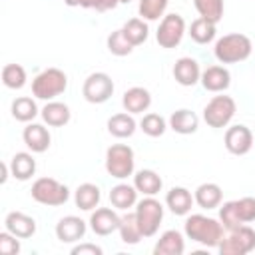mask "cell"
Wrapping results in <instances>:
<instances>
[{"instance_id": "35", "label": "cell", "mask_w": 255, "mask_h": 255, "mask_svg": "<svg viewBox=\"0 0 255 255\" xmlns=\"http://www.w3.org/2000/svg\"><path fill=\"white\" fill-rule=\"evenodd\" d=\"M219 221H221L223 229H227V231H233V229L245 225L243 219H241V215H239V209H237V203L235 201H225L219 207Z\"/></svg>"}, {"instance_id": "16", "label": "cell", "mask_w": 255, "mask_h": 255, "mask_svg": "<svg viewBox=\"0 0 255 255\" xmlns=\"http://www.w3.org/2000/svg\"><path fill=\"white\" fill-rule=\"evenodd\" d=\"M22 139L28 145V149H32V153H44L52 141L50 131L42 124H28L22 131Z\"/></svg>"}, {"instance_id": "42", "label": "cell", "mask_w": 255, "mask_h": 255, "mask_svg": "<svg viewBox=\"0 0 255 255\" xmlns=\"http://www.w3.org/2000/svg\"><path fill=\"white\" fill-rule=\"evenodd\" d=\"M104 249L96 243H80L76 247H72V255H102Z\"/></svg>"}, {"instance_id": "26", "label": "cell", "mask_w": 255, "mask_h": 255, "mask_svg": "<svg viewBox=\"0 0 255 255\" xmlns=\"http://www.w3.org/2000/svg\"><path fill=\"white\" fill-rule=\"evenodd\" d=\"M42 120L48 124V126H52V128H62V126H66L68 122H70V108L66 106V104H62V102H48L44 108H42Z\"/></svg>"}, {"instance_id": "40", "label": "cell", "mask_w": 255, "mask_h": 255, "mask_svg": "<svg viewBox=\"0 0 255 255\" xmlns=\"http://www.w3.org/2000/svg\"><path fill=\"white\" fill-rule=\"evenodd\" d=\"M20 237L12 235L10 231L0 233V253L2 255H18L20 253Z\"/></svg>"}, {"instance_id": "44", "label": "cell", "mask_w": 255, "mask_h": 255, "mask_svg": "<svg viewBox=\"0 0 255 255\" xmlns=\"http://www.w3.org/2000/svg\"><path fill=\"white\" fill-rule=\"evenodd\" d=\"M131 0H120V4H129Z\"/></svg>"}, {"instance_id": "8", "label": "cell", "mask_w": 255, "mask_h": 255, "mask_svg": "<svg viewBox=\"0 0 255 255\" xmlns=\"http://www.w3.org/2000/svg\"><path fill=\"white\" fill-rule=\"evenodd\" d=\"M217 249L221 255H247V253H251L255 249V229L249 225H241V227L229 231V235L221 239Z\"/></svg>"}, {"instance_id": "36", "label": "cell", "mask_w": 255, "mask_h": 255, "mask_svg": "<svg viewBox=\"0 0 255 255\" xmlns=\"http://www.w3.org/2000/svg\"><path fill=\"white\" fill-rule=\"evenodd\" d=\"M167 4H169V0H139L137 12L143 20L153 22V20H159V18L165 16Z\"/></svg>"}, {"instance_id": "1", "label": "cell", "mask_w": 255, "mask_h": 255, "mask_svg": "<svg viewBox=\"0 0 255 255\" xmlns=\"http://www.w3.org/2000/svg\"><path fill=\"white\" fill-rule=\"evenodd\" d=\"M183 231L191 241H195L203 247H219V243L223 239L221 221H217L213 217H207V215H201V213L189 215L185 219Z\"/></svg>"}, {"instance_id": "27", "label": "cell", "mask_w": 255, "mask_h": 255, "mask_svg": "<svg viewBox=\"0 0 255 255\" xmlns=\"http://www.w3.org/2000/svg\"><path fill=\"white\" fill-rule=\"evenodd\" d=\"M102 199V193H100V187L94 185V183H82L78 185L76 193H74V201L76 205L82 209V211H92L98 207Z\"/></svg>"}, {"instance_id": "17", "label": "cell", "mask_w": 255, "mask_h": 255, "mask_svg": "<svg viewBox=\"0 0 255 255\" xmlns=\"http://www.w3.org/2000/svg\"><path fill=\"white\" fill-rule=\"evenodd\" d=\"M6 231H10L12 235L20 237V239H28L36 233V221L34 217L22 213V211H10L4 219Z\"/></svg>"}, {"instance_id": "3", "label": "cell", "mask_w": 255, "mask_h": 255, "mask_svg": "<svg viewBox=\"0 0 255 255\" xmlns=\"http://www.w3.org/2000/svg\"><path fill=\"white\" fill-rule=\"evenodd\" d=\"M68 88V76L60 68H46L32 80V94L38 100L52 102Z\"/></svg>"}, {"instance_id": "22", "label": "cell", "mask_w": 255, "mask_h": 255, "mask_svg": "<svg viewBox=\"0 0 255 255\" xmlns=\"http://www.w3.org/2000/svg\"><path fill=\"white\" fill-rule=\"evenodd\" d=\"M133 187L141 195H157L163 187V179L153 169H139L133 175Z\"/></svg>"}, {"instance_id": "38", "label": "cell", "mask_w": 255, "mask_h": 255, "mask_svg": "<svg viewBox=\"0 0 255 255\" xmlns=\"http://www.w3.org/2000/svg\"><path fill=\"white\" fill-rule=\"evenodd\" d=\"M139 129L149 137H159L167 129V124L159 114H145L139 122Z\"/></svg>"}, {"instance_id": "6", "label": "cell", "mask_w": 255, "mask_h": 255, "mask_svg": "<svg viewBox=\"0 0 255 255\" xmlns=\"http://www.w3.org/2000/svg\"><path fill=\"white\" fill-rule=\"evenodd\" d=\"M32 199L42 203V205H48V207H58V205H64L68 199H70V189L60 183L58 179L54 177H40L34 181L32 189Z\"/></svg>"}, {"instance_id": "43", "label": "cell", "mask_w": 255, "mask_h": 255, "mask_svg": "<svg viewBox=\"0 0 255 255\" xmlns=\"http://www.w3.org/2000/svg\"><path fill=\"white\" fill-rule=\"evenodd\" d=\"M8 173H12V171H10V163H2V177H0V183H6Z\"/></svg>"}, {"instance_id": "29", "label": "cell", "mask_w": 255, "mask_h": 255, "mask_svg": "<svg viewBox=\"0 0 255 255\" xmlns=\"http://www.w3.org/2000/svg\"><path fill=\"white\" fill-rule=\"evenodd\" d=\"M120 237L126 245H135L139 243V239L143 237L141 231H139V225H137V219H135V213H126L122 215V221H120Z\"/></svg>"}, {"instance_id": "7", "label": "cell", "mask_w": 255, "mask_h": 255, "mask_svg": "<svg viewBox=\"0 0 255 255\" xmlns=\"http://www.w3.org/2000/svg\"><path fill=\"white\" fill-rule=\"evenodd\" d=\"M237 104L231 96H213L203 108V120L209 128H225L233 120Z\"/></svg>"}, {"instance_id": "31", "label": "cell", "mask_w": 255, "mask_h": 255, "mask_svg": "<svg viewBox=\"0 0 255 255\" xmlns=\"http://www.w3.org/2000/svg\"><path fill=\"white\" fill-rule=\"evenodd\" d=\"M36 116H38V106H36V102H34L32 98L20 96V98H16V100L12 102V118H14V120L28 124V122H32Z\"/></svg>"}, {"instance_id": "37", "label": "cell", "mask_w": 255, "mask_h": 255, "mask_svg": "<svg viewBox=\"0 0 255 255\" xmlns=\"http://www.w3.org/2000/svg\"><path fill=\"white\" fill-rule=\"evenodd\" d=\"M133 48H135V46L126 38V34H124L122 28L116 30V32H112V34L108 36V50H110V54H114V56H128V54H131Z\"/></svg>"}, {"instance_id": "12", "label": "cell", "mask_w": 255, "mask_h": 255, "mask_svg": "<svg viewBox=\"0 0 255 255\" xmlns=\"http://www.w3.org/2000/svg\"><path fill=\"white\" fill-rule=\"evenodd\" d=\"M120 221H122V217L114 209H110V207H98L90 215V227H92V231L96 235H102V237L118 231Z\"/></svg>"}, {"instance_id": "32", "label": "cell", "mask_w": 255, "mask_h": 255, "mask_svg": "<svg viewBox=\"0 0 255 255\" xmlns=\"http://www.w3.org/2000/svg\"><path fill=\"white\" fill-rule=\"evenodd\" d=\"M122 30H124L126 38H128L133 46L143 44V42L147 40V36H149V28H147V24L143 22V18H129V20L124 24Z\"/></svg>"}, {"instance_id": "18", "label": "cell", "mask_w": 255, "mask_h": 255, "mask_svg": "<svg viewBox=\"0 0 255 255\" xmlns=\"http://www.w3.org/2000/svg\"><path fill=\"white\" fill-rule=\"evenodd\" d=\"M122 106L128 114H143L149 106H151V94L141 88V86H133L129 90L124 92V98H122Z\"/></svg>"}, {"instance_id": "34", "label": "cell", "mask_w": 255, "mask_h": 255, "mask_svg": "<svg viewBox=\"0 0 255 255\" xmlns=\"http://www.w3.org/2000/svg\"><path fill=\"white\" fill-rule=\"evenodd\" d=\"M2 84L10 90H20L26 84V70L20 64H6L2 68Z\"/></svg>"}, {"instance_id": "5", "label": "cell", "mask_w": 255, "mask_h": 255, "mask_svg": "<svg viewBox=\"0 0 255 255\" xmlns=\"http://www.w3.org/2000/svg\"><path fill=\"white\" fill-rule=\"evenodd\" d=\"M135 157L133 149L126 143H114L106 151V171L116 179H126L133 175Z\"/></svg>"}, {"instance_id": "24", "label": "cell", "mask_w": 255, "mask_h": 255, "mask_svg": "<svg viewBox=\"0 0 255 255\" xmlns=\"http://www.w3.org/2000/svg\"><path fill=\"white\" fill-rule=\"evenodd\" d=\"M193 197H195V203H197L201 209H215V207L221 205L223 191H221V187H219L217 183H211V181H209V183H201V185L195 189Z\"/></svg>"}, {"instance_id": "15", "label": "cell", "mask_w": 255, "mask_h": 255, "mask_svg": "<svg viewBox=\"0 0 255 255\" xmlns=\"http://www.w3.org/2000/svg\"><path fill=\"white\" fill-rule=\"evenodd\" d=\"M201 86L207 90V92H225L231 84V74L227 68L223 66H209L201 72Z\"/></svg>"}, {"instance_id": "41", "label": "cell", "mask_w": 255, "mask_h": 255, "mask_svg": "<svg viewBox=\"0 0 255 255\" xmlns=\"http://www.w3.org/2000/svg\"><path fill=\"white\" fill-rule=\"evenodd\" d=\"M235 203L245 225L255 221V197H241V199H235Z\"/></svg>"}, {"instance_id": "13", "label": "cell", "mask_w": 255, "mask_h": 255, "mask_svg": "<svg viewBox=\"0 0 255 255\" xmlns=\"http://www.w3.org/2000/svg\"><path fill=\"white\" fill-rule=\"evenodd\" d=\"M86 235V221L76 215H66L56 223V237L62 243H76Z\"/></svg>"}, {"instance_id": "20", "label": "cell", "mask_w": 255, "mask_h": 255, "mask_svg": "<svg viewBox=\"0 0 255 255\" xmlns=\"http://www.w3.org/2000/svg\"><path fill=\"white\" fill-rule=\"evenodd\" d=\"M193 201H195V197L185 187H171L165 195V205L169 207V211L173 215H187L191 211Z\"/></svg>"}, {"instance_id": "11", "label": "cell", "mask_w": 255, "mask_h": 255, "mask_svg": "<svg viewBox=\"0 0 255 255\" xmlns=\"http://www.w3.org/2000/svg\"><path fill=\"white\" fill-rule=\"evenodd\" d=\"M225 147L233 155L249 153L251 147H253V131L243 124L227 128V131H225Z\"/></svg>"}, {"instance_id": "28", "label": "cell", "mask_w": 255, "mask_h": 255, "mask_svg": "<svg viewBox=\"0 0 255 255\" xmlns=\"http://www.w3.org/2000/svg\"><path fill=\"white\" fill-rule=\"evenodd\" d=\"M135 120L131 114H114L110 120H108V131L114 135V137H129L133 135L135 131Z\"/></svg>"}, {"instance_id": "14", "label": "cell", "mask_w": 255, "mask_h": 255, "mask_svg": "<svg viewBox=\"0 0 255 255\" xmlns=\"http://www.w3.org/2000/svg\"><path fill=\"white\" fill-rule=\"evenodd\" d=\"M173 78L179 86H195L199 80H201V70H199V64L193 60V58H179L175 64H173Z\"/></svg>"}, {"instance_id": "4", "label": "cell", "mask_w": 255, "mask_h": 255, "mask_svg": "<svg viewBox=\"0 0 255 255\" xmlns=\"http://www.w3.org/2000/svg\"><path fill=\"white\" fill-rule=\"evenodd\" d=\"M135 219L139 225V231L143 237H153L161 225L163 219V205L153 197V195H145L141 201L135 203Z\"/></svg>"}, {"instance_id": "10", "label": "cell", "mask_w": 255, "mask_h": 255, "mask_svg": "<svg viewBox=\"0 0 255 255\" xmlns=\"http://www.w3.org/2000/svg\"><path fill=\"white\" fill-rule=\"evenodd\" d=\"M82 94L90 104H104L114 94V82L106 72H94L86 78Z\"/></svg>"}, {"instance_id": "33", "label": "cell", "mask_w": 255, "mask_h": 255, "mask_svg": "<svg viewBox=\"0 0 255 255\" xmlns=\"http://www.w3.org/2000/svg\"><path fill=\"white\" fill-rule=\"evenodd\" d=\"M195 10L199 12L201 18L217 24L223 18V0H193Z\"/></svg>"}, {"instance_id": "39", "label": "cell", "mask_w": 255, "mask_h": 255, "mask_svg": "<svg viewBox=\"0 0 255 255\" xmlns=\"http://www.w3.org/2000/svg\"><path fill=\"white\" fill-rule=\"evenodd\" d=\"M68 6H82V8H92V10H98V12H108V10H114L120 0H64Z\"/></svg>"}, {"instance_id": "25", "label": "cell", "mask_w": 255, "mask_h": 255, "mask_svg": "<svg viewBox=\"0 0 255 255\" xmlns=\"http://www.w3.org/2000/svg\"><path fill=\"white\" fill-rule=\"evenodd\" d=\"M110 201L116 209L128 211L129 207H133L137 203V189L128 183H118L110 189Z\"/></svg>"}, {"instance_id": "21", "label": "cell", "mask_w": 255, "mask_h": 255, "mask_svg": "<svg viewBox=\"0 0 255 255\" xmlns=\"http://www.w3.org/2000/svg\"><path fill=\"white\" fill-rule=\"evenodd\" d=\"M169 128L175 131V133H181V135H189V133H195L197 128H199V118L191 112V110H175L171 116H169Z\"/></svg>"}, {"instance_id": "19", "label": "cell", "mask_w": 255, "mask_h": 255, "mask_svg": "<svg viewBox=\"0 0 255 255\" xmlns=\"http://www.w3.org/2000/svg\"><path fill=\"white\" fill-rule=\"evenodd\" d=\"M183 251H185V239L177 229L163 231L153 247V255H181Z\"/></svg>"}, {"instance_id": "9", "label": "cell", "mask_w": 255, "mask_h": 255, "mask_svg": "<svg viewBox=\"0 0 255 255\" xmlns=\"http://www.w3.org/2000/svg\"><path fill=\"white\" fill-rule=\"evenodd\" d=\"M183 34H185V20L183 16L171 12V14H165L159 22V28L155 32V40L161 48L165 50H171L175 46H179V42L183 40Z\"/></svg>"}, {"instance_id": "30", "label": "cell", "mask_w": 255, "mask_h": 255, "mask_svg": "<svg viewBox=\"0 0 255 255\" xmlns=\"http://www.w3.org/2000/svg\"><path fill=\"white\" fill-rule=\"evenodd\" d=\"M215 34H217L215 24L209 22V20H205V18H201V16L195 18V20L191 22V26H189V36H191V40L197 42V44H209V42L215 38Z\"/></svg>"}, {"instance_id": "2", "label": "cell", "mask_w": 255, "mask_h": 255, "mask_svg": "<svg viewBox=\"0 0 255 255\" xmlns=\"http://www.w3.org/2000/svg\"><path fill=\"white\" fill-rule=\"evenodd\" d=\"M251 50H253L251 40L245 34L233 32V34H225L215 42L213 54L221 64H237L247 60L251 56Z\"/></svg>"}, {"instance_id": "23", "label": "cell", "mask_w": 255, "mask_h": 255, "mask_svg": "<svg viewBox=\"0 0 255 255\" xmlns=\"http://www.w3.org/2000/svg\"><path fill=\"white\" fill-rule=\"evenodd\" d=\"M10 171L18 181H26L36 173V159L28 151H18L10 159Z\"/></svg>"}]
</instances>
